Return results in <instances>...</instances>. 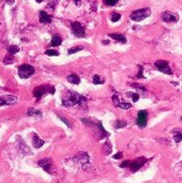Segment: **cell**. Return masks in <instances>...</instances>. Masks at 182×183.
<instances>
[{"label": "cell", "instance_id": "16", "mask_svg": "<svg viewBox=\"0 0 182 183\" xmlns=\"http://www.w3.org/2000/svg\"><path fill=\"white\" fill-rule=\"evenodd\" d=\"M32 135H33V137H32V145H33V147L35 149H40L45 143V141L43 140V139H41L37 134H32Z\"/></svg>", "mask_w": 182, "mask_h": 183}, {"label": "cell", "instance_id": "28", "mask_svg": "<svg viewBox=\"0 0 182 183\" xmlns=\"http://www.w3.org/2000/svg\"><path fill=\"white\" fill-rule=\"evenodd\" d=\"M174 140L176 141L177 143H181V141H182V131H181V132L176 133V134H175V136H174Z\"/></svg>", "mask_w": 182, "mask_h": 183}, {"label": "cell", "instance_id": "25", "mask_svg": "<svg viewBox=\"0 0 182 183\" xmlns=\"http://www.w3.org/2000/svg\"><path fill=\"white\" fill-rule=\"evenodd\" d=\"M83 49H84V46H75V47L70 48L69 51H68V54H69V55H73V54L83 51Z\"/></svg>", "mask_w": 182, "mask_h": 183}, {"label": "cell", "instance_id": "13", "mask_svg": "<svg viewBox=\"0 0 182 183\" xmlns=\"http://www.w3.org/2000/svg\"><path fill=\"white\" fill-rule=\"evenodd\" d=\"M161 19L165 23H177L179 19V16L177 15L176 13L169 12V11H165L161 14Z\"/></svg>", "mask_w": 182, "mask_h": 183}, {"label": "cell", "instance_id": "26", "mask_svg": "<svg viewBox=\"0 0 182 183\" xmlns=\"http://www.w3.org/2000/svg\"><path fill=\"white\" fill-rule=\"evenodd\" d=\"M125 96H128V98H132L133 102H137L139 100V94L138 93H134V92H126Z\"/></svg>", "mask_w": 182, "mask_h": 183}, {"label": "cell", "instance_id": "10", "mask_svg": "<svg viewBox=\"0 0 182 183\" xmlns=\"http://www.w3.org/2000/svg\"><path fill=\"white\" fill-rule=\"evenodd\" d=\"M155 68L159 70L160 72L164 73V74L172 75V71H171L170 66H169V62L166 60H158L154 62Z\"/></svg>", "mask_w": 182, "mask_h": 183}, {"label": "cell", "instance_id": "6", "mask_svg": "<svg viewBox=\"0 0 182 183\" xmlns=\"http://www.w3.org/2000/svg\"><path fill=\"white\" fill-rule=\"evenodd\" d=\"M150 14H151V10L149 8H142V9H138V10L133 11L130 15V18L134 21H142L145 18L149 17Z\"/></svg>", "mask_w": 182, "mask_h": 183}, {"label": "cell", "instance_id": "8", "mask_svg": "<svg viewBox=\"0 0 182 183\" xmlns=\"http://www.w3.org/2000/svg\"><path fill=\"white\" fill-rule=\"evenodd\" d=\"M37 165H39L41 168H43L44 171H46L47 173H49V175H54V173H55L53 159H49V157H44V159H40V161L37 162Z\"/></svg>", "mask_w": 182, "mask_h": 183}, {"label": "cell", "instance_id": "24", "mask_svg": "<svg viewBox=\"0 0 182 183\" xmlns=\"http://www.w3.org/2000/svg\"><path fill=\"white\" fill-rule=\"evenodd\" d=\"M8 51L11 55H15L16 53H18L19 51V47L17 45H10L8 47Z\"/></svg>", "mask_w": 182, "mask_h": 183}, {"label": "cell", "instance_id": "15", "mask_svg": "<svg viewBox=\"0 0 182 183\" xmlns=\"http://www.w3.org/2000/svg\"><path fill=\"white\" fill-rule=\"evenodd\" d=\"M39 19H40L42 24H49V23H51V16L48 15L45 11H40Z\"/></svg>", "mask_w": 182, "mask_h": 183}, {"label": "cell", "instance_id": "4", "mask_svg": "<svg viewBox=\"0 0 182 183\" xmlns=\"http://www.w3.org/2000/svg\"><path fill=\"white\" fill-rule=\"evenodd\" d=\"M146 163H147V159L144 157H137V159H132V161H124V162H122L120 164V167L128 168L133 173H135L138 169H140Z\"/></svg>", "mask_w": 182, "mask_h": 183}, {"label": "cell", "instance_id": "34", "mask_svg": "<svg viewBox=\"0 0 182 183\" xmlns=\"http://www.w3.org/2000/svg\"><path fill=\"white\" fill-rule=\"evenodd\" d=\"M131 87H133V88H136V89H140V90H142V91H146V88H145V87H142V85H138V84H132V85H131Z\"/></svg>", "mask_w": 182, "mask_h": 183}, {"label": "cell", "instance_id": "12", "mask_svg": "<svg viewBox=\"0 0 182 183\" xmlns=\"http://www.w3.org/2000/svg\"><path fill=\"white\" fill-rule=\"evenodd\" d=\"M112 104H114V106L118 107V108H121V109H130L132 107V104L131 103H128V102H124L122 100L119 98L118 94H114L112 96Z\"/></svg>", "mask_w": 182, "mask_h": 183}, {"label": "cell", "instance_id": "7", "mask_svg": "<svg viewBox=\"0 0 182 183\" xmlns=\"http://www.w3.org/2000/svg\"><path fill=\"white\" fill-rule=\"evenodd\" d=\"M34 68L30 64H21V66H18V75L21 78H29L30 76L34 74Z\"/></svg>", "mask_w": 182, "mask_h": 183}, {"label": "cell", "instance_id": "9", "mask_svg": "<svg viewBox=\"0 0 182 183\" xmlns=\"http://www.w3.org/2000/svg\"><path fill=\"white\" fill-rule=\"evenodd\" d=\"M71 29H72L73 35L77 37H86V29L83 25L78 21H73L71 23Z\"/></svg>", "mask_w": 182, "mask_h": 183}, {"label": "cell", "instance_id": "11", "mask_svg": "<svg viewBox=\"0 0 182 183\" xmlns=\"http://www.w3.org/2000/svg\"><path fill=\"white\" fill-rule=\"evenodd\" d=\"M147 122H148V112L147 110H139L137 114L136 118V123L140 129L147 126Z\"/></svg>", "mask_w": 182, "mask_h": 183}, {"label": "cell", "instance_id": "2", "mask_svg": "<svg viewBox=\"0 0 182 183\" xmlns=\"http://www.w3.org/2000/svg\"><path fill=\"white\" fill-rule=\"evenodd\" d=\"M76 104L83 106V105L87 104V98L81 96V94H79V93L72 90H69L64 93V96H62V106L72 107Z\"/></svg>", "mask_w": 182, "mask_h": 183}, {"label": "cell", "instance_id": "17", "mask_svg": "<svg viewBox=\"0 0 182 183\" xmlns=\"http://www.w3.org/2000/svg\"><path fill=\"white\" fill-rule=\"evenodd\" d=\"M108 37H112V40H116V41H118V42L122 43V44L126 43V37L123 35H121V33H109Z\"/></svg>", "mask_w": 182, "mask_h": 183}, {"label": "cell", "instance_id": "3", "mask_svg": "<svg viewBox=\"0 0 182 183\" xmlns=\"http://www.w3.org/2000/svg\"><path fill=\"white\" fill-rule=\"evenodd\" d=\"M73 159H74L75 163L79 164L85 171H89V173L93 171V167L90 164V157H89L87 152H79L75 155Z\"/></svg>", "mask_w": 182, "mask_h": 183}, {"label": "cell", "instance_id": "38", "mask_svg": "<svg viewBox=\"0 0 182 183\" xmlns=\"http://www.w3.org/2000/svg\"><path fill=\"white\" fill-rule=\"evenodd\" d=\"M35 1H37V2H42L43 0H35Z\"/></svg>", "mask_w": 182, "mask_h": 183}, {"label": "cell", "instance_id": "33", "mask_svg": "<svg viewBox=\"0 0 182 183\" xmlns=\"http://www.w3.org/2000/svg\"><path fill=\"white\" fill-rule=\"evenodd\" d=\"M142 72H144V68H142V65L139 66V72H138V74H137V78H145L144 74H142Z\"/></svg>", "mask_w": 182, "mask_h": 183}, {"label": "cell", "instance_id": "35", "mask_svg": "<svg viewBox=\"0 0 182 183\" xmlns=\"http://www.w3.org/2000/svg\"><path fill=\"white\" fill-rule=\"evenodd\" d=\"M122 157H123L122 152H118V153H116L112 157H114L115 159H122Z\"/></svg>", "mask_w": 182, "mask_h": 183}, {"label": "cell", "instance_id": "37", "mask_svg": "<svg viewBox=\"0 0 182 183\" xmlns=\"http://www.w3.org/2000/svg\"><path fill=\"white\" fill-rule=\"evenodd\" d=\"M102 43H103V44H105V45H107V44H109V41L105 40V41H102Z\"/></svg>", "mask_w": 182, "mask_h": 183}, {"label": "cell", "instance_id": "30", "mask_svg": "<svg viewBox=\"0 0 182 183\" xmlns=\"http://www.w3.org/2000/svg\"><path fill=\"white\" fill-rule=\"evenodd\" d=\"M103 1H104L105 4L108 5V7H114V5L117 4L119 0H103Z\"/></svg>", "mask_w": 182, "mask_h": 183}, {"label": "cell", "instance_id": "27", "mask_svg": "<svg viewBox=\"0 0 182 183\" xmlns=\"http://www.w3.org/2000/svg\"><path fill=\"white\" fill-rule=\"evenodd\" d=\"M92 82H93L94 85H101V84L104 82V80H101L99 75H93V77H92Z\"/></svg>", "mask_w": 182, "mask_h": 183}, {"label": "cell", "instance_id": "18", "mask_svg": "<svg viewBox=\"0 0 182 183\" xmlns=\"http://www.w3.org/2000/svg\"><path fill=\"white\" fill-rule=\"evenodd\" d=\"M62 43V37H60L59 35H54L53 37H51V46H59L61 45Z\"/></svg>", "mask_w": 182, "mask_h": 183}, {"label": "cell", "instance_id": "22", "mask_svg": "<svg viewBox=\"0 0 182 183\" xmlns=\"http://www.w3.org/2000/svg\"><path fill=\"white\" fill-rule=\"evenodd\" d=\"M27 116H42V112L41 110L39 109H35V108H29L27 110Z\"/></svg>", "mask_w": 182, "mask_h": 183}, {"label": "cell", "instance_id": "21", "mask_svg": "<svg viewBox=\"0 0 182 183\" xmlns=\"http://www.w3.org/2000/svg\"><path fill=\"white\" fill-rule=\"evenodd\" d=\"M126 125H128V122H126L125 120H116L114 126H115V129L119 130V129H123V127H125Z\"/></svg>", "mask_w": 182, "mask_h": 183}, {"label": "cell", "instance_id": "32", "mask_svg": "<svg viewBox=\"0 0 182 183\" xmlns=\"http://www.w3.org/2000/svg\"><path fill=\"white\" fill-rule=\"evenodd\" d=\"M58 118H59V119H60V120H61L62 122H64V123H65V124H67L68 126L70 127V129L72 127V124L70 123V121H68V119H65V118H64V117H61V116H58Z\"/></svg>", "mask_w": 182, "mask_h": 183}, {"label": "cell", "instance_id": "20", "mask_svg": "<svg viewBox=\"0 0 182 183\" xmlns=\"http://www.w3.org/2000/svg\"><path fill=\"white\" fill-rule=\"evenodd\" d=\"M112 143H110L108 140L105 141L104 146H103V152H104V154L105 155H109V154L112 153Z\"/></svg>", "mask_w": 182, "mask_h": 183}, {"label": "cell", "instance_id": "23", "mask_svg": "<svg viewBox=\"0 0 182 183\" xmlns=\"http://www.w3.org/2000/svg\"><path fill=\"white\" fill-rule=\"evenodd\" d=\"M14 62V57L13 55H11V54H9V55H7V56L3 58V63L4 64H11Z\"/></svg>", "mask_w": 182, "mask_h": 183}, {"label": "cell", "instance_id": "19", "mask_svg": "<svg viewBox=\"0 0 182 183\" xmlns=\"http://www.w3.org/2000/svg\"><path fill=\"white\" fill-rule=\"evenodd\" d=\"M67 79H68V82H71V84H73V85H78V84L80 82V78L76 74L69 75V76L67 77Z\"/></svg>", "mask_w": 182, "mask_h": 183}, {"label": "cell", "instance_id": "36", "mask_svg": "<svg viewBox=\"0 0 182 183\" xmlns=\"http://www.w3.org/2000/svg\"><path fill=\"white\" fill-rule=\"evenodd\" d=\"M73 1H74V3L76 5H79L80 4V0H73Z\"/></svg>", "mask_w": 182, "mask_h": 183}, {"label": "cell", "instance_id": "31", "mask_svg": "<svg viewBox=\"0 0 182 183\" xmlns=\"http://www.w3.org/2000/svg\"><path fill=\"white\" fill-rule=\"evenodd\" d=\"M45 55H47V56H59V53L55 49H47L45 51Z\"/></svg>", "mask_w": 182, "mask_h": 183}, {"label": "cell", "instance_id": "14", "mask_svg": "<svg viewBox=\"0 0 182 183\" xmlns=\"http://www.w3.org/2000/svg\"><path fill=\"white\" fill-rule=\"evenodd\" d=\"M17 102V98L15 96H0V106L4 105H13Z\"/></svg>", "mask_w": 182, "mask_h": 183}, {"label": "cell", "instance_id": "5", "mask_svg": "<svg viewBox=\"0 0 182 183\" xmlns=\"http://www.w3.org/2000/svg\"><path fill=\"white\" fill-rule=\"evenodd\" d=\"M55 87L51 85H43L39 86L33 90V96L35 98H41L45 94H54L55 93Z\"/></svg>", "mask_w": 182, "mask_h": 183}, {"label": "cell", "instance_id": "1", "mask_svg": "<svg viewBox=\"0 0 182 183\" xmlns=\"http://www.w3.org/2000/svg\"><path fill=\"white\" fill-rule=\"evenodd\" d=\"M81 122L90 129L91 133H92V135H93L95 140H101L103 138L109 136V133L106 132V130L104 129V126H103V124H102V122L100 120H90L87 119V118H83Z\"/></svg>", "mask_w": 182, "mask_h": 183}, {"label": "cell", "instance_id": "29", "mask_svg": "<svg viewBox=\"0 0 182 183\" xmlns=\"http://www.w3.org/2000/svg\"><path fill=\"white\" fill-rule=\"evenodd\" d=\"M120 18H121V14L116 13V12H114V13L112 14V23H117Z\"/></svg>", "mask_w": 182, "mask_h": 183}]
</instances>
